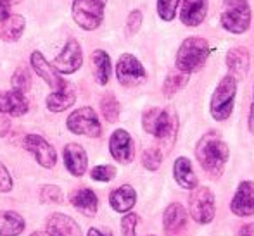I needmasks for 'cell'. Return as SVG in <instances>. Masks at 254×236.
Returning <instances> with one entry per match:
<instances>
[{
    "label": "cell",
    "instance_id": "1",
    "mask_svg": "<svg viewBox=\"0 0 254 236\" xmlns=\"http://www.w3.org/2000/svg\"><path fill=\"white\" fill-rule=\"evenodd\" d=\"M195 155L201 164V167L206 171L209 176L218 178L223 173V167L230 155L228 145L221 140V137L214 131L206 133L199 140L197 146H195Z\"/></svg>",
    "mask_w": 254,
    "mask_h": 236
},
{
    "label": "cell",
    "instance_id": "2",
    "mask_svg": "<svg viewBox=\"0 0 254 236\" xmlns=\"http://www.w3.org/2000/svg\"><path fill=\"white\" fill-rule=\"evenodd\" d=\"M142 126L149 135L159 138L161 142L171 143L177 138V112L173 109H159V107H152V109L145 110L144 117H142Z\"/></svg>",
    "mask_w": 254,
    "mask_h": 236
},
{
    "label": "cell",
    "instance_id": "3",
    "mask_svg": "<svg viewBox=\"0 0 254 236\" xmlns=\"http://www.w3.org/2000/svg\"><path fill=\"white\" fill-rule=\"evenodd\" d=\"M209 55V45L202 37H189L177 53V67L182 73H194L201 69Z\"/></svg>",
    "mask_w": 254,
    "mask_h": 236
},
{
    "label": "cell",
    "instance_id": "4",
    "mask_svg": "<svg viewBox=\"0 0 254 236\" xmlns=\"http://www.w3.org/2000/svg\"><path fill=\"white\" fill-rule=\"evenodd\" d=\"M221 24L230 33H244L251 24V7L248 0H223Z\"/></svg>",
    "mask_w": 254,
    "mask_h": 236
},
{
    "label": "cell",
    "instance_id": "5",
    "mask_svg": "<svg viewBox=\"0 0 254 236\" xmlns=\"http://www.w3.org/2000/svg\"><path fill=\"white\" fill-rule=\"evenodd\" d=\"M235 92H237V80L230 74L218 83L216 90L211 96V116L216 121H225L227 117H230L234 110Z\"/></svg>",
    "mask_w": 254,
    "mask_h": 236
},
{
    "label": "cell",
    "instance_id": "6",
    "mask_svg": "<svg viewBox=\"0 0 254 236\" xmlns=\"http://www.w3.org/2000/svg\"><path fill=\"white\" fill-rule=\"evenodd\" d=\"M106 0H73V19L80 28L87 31L97 30L104 19Z\"/></svg>",
    "mask_w": 254,
    "mask_h": 236
},
{
    "label": "cell",
    "instance_id": "7",
    "mask_svg": "<svg viewBox=\"0 0 254 236\" xmlns=\"http://www.w3.org/2000/svg\"><path fill=\"white\" fill-rule=\"evenodd\" d=\"M189 212L199 224H207L214 219V193L207 187H195L189 196Z\"/></svg>",
    "mask_w": 254,
    "mask_h": 236
},
{
    "label": "cell",
    "instance_id": "8",
    "mask_svg": "<svg viewBox=\"0 0 254 236\" xmlns=\"http://www.w3.org/2000/svg\"><path fill=\"white\" fill-rule=\"evenodd\" d=\"M67 130L74 135H83V137L97 138L102 133V126L99 123V117L92 107H81L71 112L66 123Z\"/></svg>",
    "mask_w": 254,
    "mask_h": 236
},
{
    "label": "cell",
    "instance_id": "9",
    "mask_svg": "<svg viewBox=\"0 0 254 236\" xmlns=\"http://www.w3.org/2000/svg\"><path fill=\"white\" fill-rule=\"evenodd\" d=\"M116 76L123 87H135L145 80V69L140 60L131 53H123L118 59L116 64Z\"/></svg>",
    "mask_w": 254,
    "mask_h": 236
},
{
    "label": "cell",
    "instance_id": "10",
    "mask_svg": "<svg viewBox=\"0 0 254 236\" xmlns=\"http://www.w3.org/2000/svg\"><path fill=\"white\" fill-rule=\"evenodd\" d=\"M83 64V52H81V47L74 38H69L64 45V48L61 50L59 55H56L52 66L56 71L63 74H71L76 73L78 69Z\"/></svg>",
    "mask_w": 254,
    "mask_h": 236
},
{
    "label": "cell",
    "instance_id": "11",
    "mask_svg": "<svg viewBox=\"0 0 254 236\" xmlns=\"http://www.w3.org/2000/svg\"><path fill=\"white\" fill-rule=\"evenodd\" d=\"M24 148L33 153L35 159H37V162L40 164V166L47 167V169L56 166V162H57L56 150H54V146L51 143L47 140H44L40 135H26V138H24Z\"/></svg>",
    "mask_w": 254,
    "mask_h": 236
},
{
    "label": "cell",
    "instance_id": "12",
    "mask_svg": "<svg viewBox=\"0 0 254 236\" xmlns=\"http://www.w3.org/2000/svg\"><path fill=\"white\" fill-rule=\"evenodd\" d=\"M109 150L111 155L121 164H128L133 160V140H131L130 133L125 130H116L111 135L109 140Z\"/></svg>",
    "mask_w": 254,
    "mask_h": 236
},
{
    "label": "cell",
    "instance_id": "13",
    "mask_svg": "<svg viewBox=\"0 0 254 236\" xmlns=\"http://www.w3.org/2000/svg\"><path fill=\"white\" fill-rule=\"evenodd\" d=\"M30 62H31V67L35 69V73H37L38 76H40L42 80H44L45 83L52 88V90H61V88L66 85L63 80H61V76L57 74V71L54 69L52 64L47 62V59H45L42 52H38V50L31 52Z\"/></svg>",
    "mask_w": 254,
    "mask_h": 236
},
{
    "label": "cell",
    "instance_id": "14",
    "mask_svg": "<svg viewBox=\"0 0 254 236\" xmlns=\"http://www.w3.org/2000/svg\"><path fill=\"white\" fill-rule=\"evenodd\" d=\"M230 209L235 216H253L254 214V183L253 181H242L239 185Z\"/></svg>",
    "mask_w": 254,
    "mask_h": 236
},
{
    "label": "cell",
    "instance_id": "15",
    "mask_svg": "<svg viewBox=\"0 0 254 236\" xmlns=\"http://www.w3.org/2000/svg\"><path fill=\"white\" fill-rule=\"evenodd\" d=\"M45 231L49 236H83L76 221L66 214H52L45 221Z\"/></svg>",
    "mask_w": 254,
    "mask_h": 236
},
{
    "label": "cell",
    "instance_id": "16",
    "mask_svg": "<svg viewBox=\"0 0 254 236\" xmlns=\"http://www.w3.org/2000/svg\"><path fill=\"white\" fill-rule=\"evenodd\" d=\"M64 166L69 171L73 176L80 178L85 174L88 166V159H87V152L81 145L78 143H69V145L64 146Z\"/></svg>",
    "mask_w": 254,
    "mask_h": 236
},
{
    "label": "cell",
    "instance_id": "17",
    "mask_svg": "<svg viewBox=\"0 0 254 236\" xmlns=\"http://www.w3.org/2000/svg\"><path fill=\"white\" fill-rule=\"evenodd\" d=\"M30 109V102L23 92H0V110L10 116H23Z\"/></svg>",
    "mask_w": 254,
    "mask_h": 236
},
{
    "label": "cell",
    "instance_id": "18",
    "mask_svg": "<svg viewBox=\"0 0 254 236\" xmlns=\"http://www.w3.org/2000/svg\"><path fill=\"white\" fill-rule=\"evenodd\" d=\"M69 200L76 210L83 216L94 217L99 210V198L90 188H78L69 195Z\"/></svg>",
    "mask_w": 254,
    "mask_h": 236
},
{
    "label": "cell",
    "instance_id": "19",
    "mask_svg": "<svg viewBox=\"0 0 254 236\" xmlns=\"http://www.w3.org/2000/svg\"><path fill=\"white\" fill-rule=\"evenodd\" d=\"M207 0H184L180 19L187 26H199L206 17Z\"/></svg>",
    "mask_w": 254,
    "mask_h": 236
},
{
    "label": "cell",
    "instance_id": "20",
    "mask_svg": "<svg viewBox=\"0 0 254 236\" xmlns=\"http://www.w3.org/2000/svg\"><path fill=\"white\" fill-rule=\"evenodd\" d=\"M227 66L230 71V76L235 80H244V76L249 71V53L246 48L235 47L230 48L227 53Z\"/></svg>",
    "mask_w": 254,
    "mask_h": 236
},
{
    "label": "cell",
    "instance_id": "21",
    "mask_svg": "<svg viewBox=\"0 0 254 236\" xmlns=\"http://www.w3.org/2000/svg\"><path fill=\"white\" fill-rule=\"evenodd\" d=\"M163 224L166 233L177 235L178 231H182L187 224V210L180 205V203H171L163 216Z\"/></svg>",
    "mask_w": 254,
    "mask_h": 236
},
{
    "label": "cell",
    "instance_id": "22",
    "mask_svg": "<svg viewBox=\"0 0 254 236\" xmlns=\"http://www.w3.org/2000/svg\"><path fill=\"white\" fill-rule=\"evenodd\" d=\"M173 174L177 183L185 189H192L197 187V176H195L194 169H192V164L187 157H178L175 160L173 166Z\"/></svg>",
    "mask_w": 254,
    "mask_h": 236
},
{
    "label": "cell",
    "instance_id": "23",
    "mask_svg": "<svg viewBox=\"0 0 254 236\" xmlns=\"http://www.w3.org/2000/svg\"><path fill=\"white\" fill-rule=\"evenodd\" d=\"M74 100H76V95H74L73 88L64 85L61 90H54L52 94L45 98V105H47V109L52 110V112H63V110L69 109V107L73 105Z\"/></svg>",
    "mask_w": 254,
    "mask_h": 236
},
{
    "label": "cell",
    "instance_id": "24",
    "mask_svg": "<svg viewBox=\"0 0 254 236\" xmlns=\"http://www.w3.org/2000/svg\"><path fill=\"white\" fill-rule=\"evenodd\" d=\"M111 207L116 212H128L137 202V193L130 185H123V187L116 188L109 196Z\"/></svg>",
    "mask_w": 254,
    "mask_h": 236
},
{
    "label": "cell",
    "instance_id": "25",
    "mask_svg": "<svg viewBox=\"0 0 254 236\" xmlns=\"http://www.w3.org/2000/svg\"><path fill=\"white\" fill-rule=\"evenodd\" d=\"M26 26V21L19 14H12V16L5 17L0 21V40L3 42H16L21 38Z\"/></svg>",
    "mask_w": 254,
    "mask_h": 236
},
{
    "label": "cell",
    "instance_id": "26",
    "mask_svg": "<svg viewBox=\"0 0 254 236\" xmlns=\"http://www.w3.org/2000/svg\"><path fill=\"white\" fill-rule=\"evenodd\" d=\"M24 230V219L12 210L0 212V236H17Z\"/></svg>",
    "mask_w": 254,
    "mask_h": 236
},
{
    "label": "cell",
    "instance_id": "27",
    "mask_svg": "<svg viewBox=\"0 0 254 236\" xmlns=\"http://www.w3.org/2000/svg\"><path fill=\"white\" fill-rule=\"evenodd\" d=\"M92 66H94V74L97 78L99 85H106L111 78V71H113V66H111V57L107 55V52L104 50H95L92 53Z\"/></svg>",
    "mask_w": 254,
    "mask_h": 236
},
{
    "label": "cell",
    "instance_id": "28",
    "mask_svg": "<svg viewBox=\"0 0 254 236\" xmlns=\"http://www.w3.org/2000/svg\"><path fill=\"white\" fill-rule=\"evenodd\" d=\"M189 83V74L187 73H178V74H170L166 78L163 85V92L166 96H173L178 90L185 87Z\"/></svg>",
    "mask_w": 254,
    "mask_h": 236
},
{
    "label": "cell",
    "instance_id": "29",
    "mask_svg": "<svg viewBox=\"0 0 254 236\" xmlns=\"http://www.w3.org/2000/svg\"><path fill=\"white\" fill-rule=\"evenodd\" d=\"M101 110H102V116L106 117V121L116 123L118 117H120V103H118V100L114 98V95L109 94V95L102 96Z\"/></svg>",
    "mask_w": 254,
    "mask_h": 236
},
{
    "label": "cell",
    "instance_id": "30",
    "mask_svg": "<svg viewBox=\"0 0 254 236\" xmlns=\"http://www.w3.org/2000/svg\"><path fill=\"white\" fill-rule=\"evenodd\" d=\"M10 85H12V90H17V92H23L26 94L31 87V74L26 67H17L12 74V80H10Z\"/></svg>",
    "mask_w": 254,
    "mask_h": 236
},
{
    "label": "cell",
    "instance_id": "31",
    "mask_svg": "<svg viewBox=\"0 0 254 236\" xmlns=\"http://www.w3.org/2000/svg\"><path fill=\"white\" fill-rule=\"evenodd\" d=\"M161 162H163V153L159 148H147L142 153V164H144L145 169L156 171L159 169Z\"/></svg>",
    "mask_w": 254,
    "mask_h": 236
},
{
    "label": "cell",
    "instance_id": "32",
    "mask_svg": "<svg viewBox=\"0 0 254 236\" xmlns=\"http://www.w3.org/2000/svg\"><path fill=\"white\" fill-rule=\"evenodd\" d=\"M180 3V0H157V14L161 19L171 21L177 12V7Z\"/></svg>",
    "mask_w": 254,
    "mask_h": 236
},
{
    "label": "cell",
    "instance_id": "33",
    "mask_svg": "<svg viewBox=\"0 0 254 236\" xmlns=\"http://www.w3.org/2000/svg\"><path fill=\"white\" fill-rule=\"evenodd\" d=\"M40 200L45 203H61L63 202V191H61V188L54 187V185H47V187L42 188Z\"/></svg>",
    "mask_w": 254,
    "mask_h": 236
},
{
    "label": "cell",
    "instance_id": "34",
    "mask_svg": "<svg viewBox=\"0 0 254 236\" xmlns=\"http://www.w3.org/2000/svg\"><path fill=\"white\" fill-rule=\"evenodd\" d=\"M92 180L94 181H102V183H107V181L114 180L116 176V169L113 166H97L92 169L90 173Z\"/></svg>",
    "mask_w": 254,
    "mask_h": 236
},
{
    "label": "cell",
    "instance_id": "35",
    "mask_svg": "<svg viewBox=\"0 0 254 236\" xmlns=\"http://www.w3.org/2000/svg\"><path fill=\"white\" fill-rule=\"evenodd\" d=\"M138 223V216L137 214H127V216L121 219V233L123 236H135V226Z\"/></svg>",
    "mask_w": 254,
    "mask_h": 236
},
{
    "label": "cell",
    "instance_id": "36",
    "mask_svg": "<svg viewBox=\"0 0 254 236\" xmlns=\"http://www.w3.org/2000/svg\"><path fill=\"white\" fill-rule=\"evenodd\" d=\"M140 24H142V12L140 10H131L128 14V19H127V33L130 35H135L138 30H140Z\"/></svg>",
    "mask_w": 254,
    "mask_h": 236
},
{
    "label": "cell",
    "instance_id": "37",
    "mask_svg": "<svg viewBox=\"0 0 254 236\" xmlns=\"http://www.w3.org/2000/svg\"><path fill=\"white\" fill-rule=\"evenodd\" d=\"M12 189V178H10L9 171L5 169L2 162H0V191H10Z\"/></svg>",
    "mask_w": 254,
    "mask_h": 236
},
{
    "label": "cell",
    "instance_id": "38",
    "mask_svg": "<svg viewBox=\"0 0 254 236\" xmlns=\"http://www.w3.org/2000/svg\"><path fill=\"white\" fill-rule=\"evenodd\" d=\"M19 2L21 0H0V21H3L5 17H9L10 9Z\"/></svg>",
    "mask_w": 254,
    "mask_h": 236
},
{
    "label": "cell",
    "instance_id": "39",
    "mask_svg": "<svg viewBox=\"0 0 254 236\" xmlns=\"http://www.w3.org/2000/svg\"><path fill=\"white\" fill-rule=\"evenodd\" d=\"M9 130H10V119L7 117L5 112L0 110V138L5 137V135L9 133Z\"/></svg>",
    "mask_w": 254,
    "mask_h": 236
},
{
    "label": "cell",
    "instance_id": "40",
    "mask_svg": "<svg viewBox=\"0 0 254 236\" xmlns=\"http://www.w3.org/2000/svg\"><path fill=\"white\" fill-rule=\"evenodd\" d=\"M87 236H113L109 230H99V228H90Z\"/></svg>",
    "mask_w": 254,
    "mask_h": 236
},
{
    "label": "cell",
    "instance_id": "41",
    "mask_svg": "<svg viewBox=\"0 0 254 236\" xmlns=\"http://www.w3.org/2000/svg\"><path fill=\"white\" fill-rule=\"evenodd\" d=\"M239 236H254V223L246 224V226L241 230V233H239Z\"/></svg>",
    "mask_w": 254,
    "mask_h": 236
},
{
    "label": "cell",
    "instance_id": "42",
    "mask_svg": "<svg viewBox=\"0 0 254 236\" xmlns=\"http://www.w3.org/2000/svg\"><path fill=\"white\" fill-rule=\"evenodd\" d=\"M249 131L254 135V103L251 105V114H249Z\"/></svg>",
    "mask_w": 254,
    "mask_h": 236
},
{
    "label": "cell",
    "instance_id": "43",
    "mask_svg": "<svg viewBox=\"0 0 254 236\" xmlns=\"http://www.w3.org/2000/svg\"><path fill=\"white\" fill-rule=\"evenodd\" d=\"M30 236H44V235H42V233H38V231H37V233H33V235H30Z\"/></svg>",
    "mask_w": 254,
    "mask_h": 236
}]
</instances>
